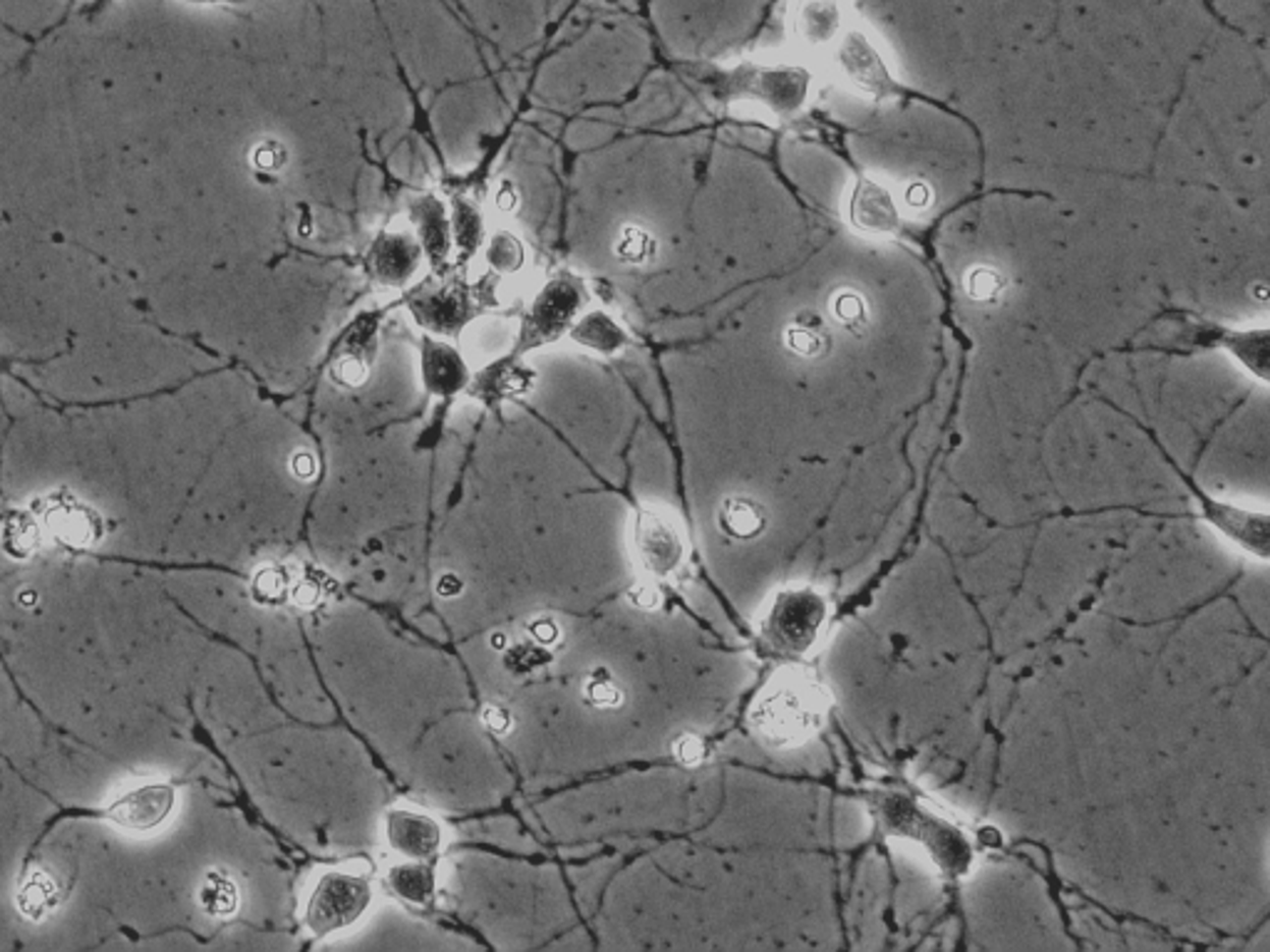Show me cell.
<instances>
[{
    "label": "cell",
    "instance_id": "obj_2",
    "mask_svg": "<svg viewBox=\"0 0 1270 952\" xmlns=\"http://www.w3.org/2000/svg\"><path fill=\"white\" fill-rule=\"evenodd\" d=\"M822 710V694L812 685H782L757 705L755 727L774 746L799 744L819 727Z\"/></svg>",
    "mask_w": 1270,
    "mask_h": 952
},
{
    "label": "cell",
    "instance_id": "obj_1",
    "mask_svg": "<svg viewBox=\"0 0 1270 952\" xmlns=\"http://www.w3.org/2000/svg\"><path fill=\"white\" fill-rule=\"evenodd\" d=\"M827 620V601L814 589L782 591L765 615L762 635L774 653L796 658L817 642Z\"/></svg>",
    "mask_w": 1270,
    "mask_h": 952
},
{
    "label": "cell",
    "instance_id": "obj_27",
    "mask_svg": "<svg viewBox=\"0 0 1270 952\" xmlns=\"http://www.w3.org/2000/svg\"><path fill=\"white\" fill-rule=\"evenodd\" d=\"M293 471L300 479H311L313 474H316V459H313L311 454H295Z\"/></svg>",
    "mask_w": 1270,
    "mask_h": 952
},
{
    "label": "cell",
    "instance_id": "obj_13",
    "mask_svg": "<svg viewBox=\"0 0 1270 952\" xmlns=\"http://www.w3.org/2000/svg\"><path fill=\"white\" fill-rule=\"evenodd\" d=\"M420 261V250L409 238L385 236L380 238L373 250V268L380 281L390 286H400L415 273Z\"/></svg>",
    "mask_w": 1270,
    "mask_h": 952
},
{
    "label": "cell",
    "instance_id": "obj_6",
    "mask_svg": "<svg viewBox=\"0 0 1270 952\" xmlns=\"http://www.w3.org/2000/svg\"><path fill=\"white\" fill-rule=\"evenodd\" d=\"M839 0H794L791 5V27L807 50H824L841 38Z\"/></svg>",
    "mask_w": 1270,
    "mask_h": 952
},
{
    "label": "cell",
    "instance_id": "obj_25",
    "mask_svg": "<svg viewBox=\"0 0 1270 952\" xmlns=\"http://www.w3.org/2000/svg\"><path fill=\"white\" fill-rule=\"evenodd\" d=\"M675 751H677V757H680L682 762L695 764V762H700L705 757V744L700 742L698 737H682L680 742H677Z\"/></svg>",
    "mask_w": 1270,
    "mask_h": 952
},
{
    "label": "cell",
    "instance_id": "obj_24",
    "mask_svg": "<svg viewBox=\"0 0 1270 952\" xmlns=\"http://www.w3.org/2000/svg\"><path fill=\"white\" fill-rule=\"evenodd\" d=\"M618 254L623 256V261H630V264H643V261L651 259L653 238L643 229H625L618 241Z\"/></svg>",
    "mask_w": 1270,
    "mask_h": 952
},
{
    "label": "cell",
    "instance_id": "obj_11",
    "mask_svg": "<svg viewBox=\"0 0 1270 952\" xmlns=\"http://www.w3.org/2000/svg\"><path fill=\"white\" fill-rule=\"evenodd\" d=\"M373 321L361 318L352 325L350 333L345 335L343 347L333 360V378L343 382L347 387H361L370 375V362H373Z\"/></svg>",
    "mask_w": 1270,
    "mask_h": 952
},
{
    "label": "cell",
    "instance_id": "obj_18",
    "mask_svg": "<svg viewBox=\"0 0 1270 952\" xmlns=\"http://www.w3.org/2000/svg\"><path fill=\"white\" fill-rule=\"evenodd\" d=\"M1228 347L1240 357L1258 378L1266 380V362H1268V338L1266 333H1249V335H1228Z\"/></svg>",
    "mask_w": 1270,
    "mask_h": 952
},
{
    "label": "cell",
    "instance_id": "obj_30",
    "mask_svg": "<svg viewBox=\"0 0 1270 952\" xmlns=\"http://www.w3.org/2000/svg\"><path fill=\"white\" fill-rule=\"evenodd\" d=\"M484 715H487V717H484V720H487L489 727L497 729V732H501V729H506V724H509V717H506L504 712L489 710V712H484Z\"/></svg>",
    "mask_w": 1270,
    "mask_h": 952
},
{
    "label": "cell",
    "instance_id": "obj_12",
    "mask_svg": "<svg viewBox=\"0 0 1270 952\" xmlns=\"http://www.w3.org/2000/svg\"><path fill=\"white\" fill-rule=\"evenodd\" d=\"M578 300L581 295L576 286H571L568 281H554L549 288H544V293L539 295L532 311V321L537 333L546 335V338H556L566 328L568 321L576 316Z\"/></svg>",
    "mask_w": 1270,
    "mask_h": 952
},
{
    "label": "cell",
    "instance_id": "obj_14",
    "mask_svg": "<svg viewBox=\"0 0 1270 952\" xmlns=\"http://www.w3.org/2000/svg\"><path fill=\"white\" fill-rule=\"evenodd\" d=\"M720 523L732 539L750 541L767 528V514L757 501L748 499V496H732L722 506Z\"/></svg>",
    "mask_w": 1270,
    "mask_h": 952
},
{
    "label": "cell",
    "instance_id": "obj_8",
    "mask_svg": "<svg viewBox=\"0 0 1270 952\" xmlns=\"http://www.w3.org/2000/svg\"><path fill=\"white\" fill-rule=\"evenodd\" d=\"M387 841L395 851L412 860H427L437 853L442 831L435 819L412 811H392L387 817Z\"/></svg>",
    "mask_w": 1270,
    "mask_h": 952
},
{
    "label": "cell",
    "instance_id": "obj_20",
    "mask_svg": "<svg viewBox=\"0 0 1270 952\" xmlns=\"http://www.w3.org/2000/svg\"><path fill=\"white\" fill-rule=\"evenodd\" d=\"M487 259H489V264H492L494 268H499V271H506V273L516 271V268L521 266L519 241H516L514 236H509V233H497V236L492 238V243H489Z\"/></svg>",
    "mask_w": 1270,
    "mask_h": 952
},
{
    "label": "cell",
    "instance_id": "obj_21",
    "mask_svg": "<svg viewBox=\"0 0 1270 952\" xmlns=\"http://www.w3.org/2000/svg\"><path fill=\"white\" fill-rule=\"evenodd\" d=\"M420 226H423V236L427 248L432 250L435 256H440L444 248H447V219H444V211L437 204H425V216L420 219Z\"/></svg>",
    "mask_w": 1270,
    "mask_h": 952
},
{
    "label": "cell",
    "instance_id": "obj_29",
    "mask_svg": "<svg viewBox=\"0 0 1270 952\" xmlns=\"http://www.w3.org/2000/svg\"><path fill=\"white\" fill-rule=\"evenodd\" d=\"M437 591H440V596H444V598H447V596L452 598V596H457L459 591H462V580H459L457 575H452V573L442 575V580H440V583H437Z\"/></svg>",
    "mask_w": 1270,
    "mask_h": 952
},
{
    "label": "cell",
    "instance_id": "obj_7",
    "mask_svg": "<svg viewBox=\"0 0 1270 952\" xmlns=\"http://www.w3.org/2000/svg\"><path fill=\"white\" fill-rule=\"evenodd\" d=\"M851 224L869 236H891L898 231V209L893 197L876 181L862 179L848 199Z\"/></svg>",
    "mask_w": 1270,
    "mask_h": 952
},
{
    "label": "cell",
    "instance_id": "obj_17",
    "mask_svg": "<svg viewBox=\"0 0 1270 952\" xmlns=\"http://www.w3.org/2000/svg\"><path fill=\"white\" fill-rule=\"evenodd\" d=\"M464 295L452 293V290H444V293L435 295L430 298V303L425 305V313H420V321L430 325V328L440 330V333H447L452 330L454 325H459L464 321Z\"/></svg>",
    "mask_w": 1270,
    "mask_h": 952
},
{
    "label": "cell",
    "instance_id": "obj_10",
    "mask_svg": "<svg viewBox=\"0 0 1270 952\" xmlns=\"http://www.w3.org/2000/svg\"><path fill=\"white\" fill-rule=\"evenodd\" d=\"M423 378L432 395L452 397L462 387H466L470 375H466V365L454 347L427 340L423 355Z\"/></svg>",
    "mask_w": 1270,
    "mask_h": 952
},
{
    "label": "cell",
    "instance_id": "obj_31",
    "mask_svg": "<svg viewBox=\"0 0 1270 952\" xmlns=\"http://www.w3.org/2000/svg\"><path fill=\"white\" fill-rule=\"evenodd\" d=\"M514 204H516L514 193H506V186H504V189H501V193H499V207L501 209H511V207H514Z\"/></svg>",
    "mask_w": 1270,
    "mask_h": 952
},
{
    "label": "cell",
    "instance_id": "obj_4",
    "mask_svg": "<svg viewBox=\"0 0 1270 952\" xmlns=\"http://www.w3.org/2000/svg\"><path fill=\"white\" fill-rule=\"evenodd\" d=\"M176 801L172 784H147L124 791L97 817L112 821L127 831H155L169 819Z\"/></svg>",
    "mask_w": 1270,
    "mask_h": 952
},
{
    "label": "cell",
    "instance_id": "obj_3",
    "mask_svg": "<svg viewBox=\"0 0 1270 952\" xmlns=\"http://www.w3.org/2000/svg\"><path fill=\"white\" fill-rule=\"evenodd\" d=\"M370 905V881L350 874H326L313 888L306 926L313 935H328L352 926Z\"/></svg>",
    "mask_w": 1270,
    "mask_h": 952
},
{
    "label": "cell",
    "instance_id": "obj_15",
    "mask_svg": "<svg viewBox=\"0 0 1270 952\" xmlns=\"http://www.w3.org/2000/svg\"><path fill=\"white\" fill-rule=\"evenodd\" d=\"M387 886L404 903L425 905L435 895V876L425 863L415 860V863L395 865L387 876Z\"/></svg>",
    "mask_w": 1270,
    "mask_h": 952
},
{
    "label": "cell",
    "instance_id": "obj_5",
    "mask_svg": "<svg viewBox=\"0 0 1270 952\" xmlns=\"http://www.w3.org/2000/svg\"><path fill=\"white\" fill-rule=\"evenodd\" d=\"M636 551L643 566L655 575H670L682 561V541L675 526L653 511H643L636 523Z\"/></svg>",
    "mask_w": 1270,
    "mask_h": 952
},
{
    "label": "cell",
    "instance_id": "obj_16",
    "mask_svg": "<svg viewBox=\"0 0 1270 952\" xmlns=\"http://www.w3.org/2000/svg\"><path fill=\"white\" fill-rule=\"evenodd\" d=\"M573 340L598 352H616L625 345V333L608 316L594 313L573 328Z\"/></svg>",
    "mask_w": 1270,
    "mask_h": 952
},
{
    "label": "cell",
    "instance_id": "obj_23",
    "mask_svg": "<svg viewBox=\"0 0 1270 952\" xmlns=\"http://www.w3.org/2000/svg\"><path fill=\"white\" fill-rule=\"evenodd\" d=\"M787 343L791 347V352H796V355L817 357L819 352L824 350V345H827V338H824L822 330H817L814 325H796V328L789 330Z\"/></svg>",
    "mask_w": 1270,
    "mask_h": 952
},
{
    "label": "cell",
    "instance_id": "obj_22",
    "mask_svg": "<svg viewBox=\"0 0 1270 952\" xmlns=\"http://www.w3.org/2000/svg\"><path fill=\"white\" fill-rule=\"evenodd\" d=\"M831 311L836 313V321H839L841 325H846L848 330L867 323V303H864L862 295L851 293V290H844V293L836 295V298L831 300Z\"/></svg>",
    "mask_w": 1270,
    "mask_h": 952
},
{
    "label": "cell",
    "instance_id": "obj_26",
    "mask_svg": "<svg viewBox=\"0 0 1270 952\" xmlns=\"http://www.w3.org/2000/svg\"><path fill=\"white\" fill-rule=\"evenodd\" d=\"M591 699L598 705H611L618 703V692L608 682H598V685L591 687Z\"/></svg>",
    "mask_w": 1270,
    "mask_h": 952
},
{
    "label": "cell",
    "instance_id": "obj_28",
    "mask_svg": "<svg viewBox=\"0 0 1270 952\" xmlns=\"http://www.w3.org/2000/svg\"><path fill=\"white\" fill-rule=\"evenodd\" d=\"M532 632H534V635H537L539 642H554L556 635H558L556 625L549 623V620H539V623H534Z\"/></svg>",
    "mask_w": 1270,
    "mask_h": 952
},
{
    "label": "cell",
    "instance_id": "obj_19",
    "mask_svg": "<svg viewBox=\"0 0 1270 952\" xmlns=\"http://www.w3.org/2000/svg\"><path fill=\"white\" fill-rule=\"evenodd\" d=\"M1002 286H1005V283H1002L1000 273L993 271V268H976V271L968 273V278H965L968 295H971L973 300H978V303H988V300L1000 298Z\"/></svg>",
    "mask_w": 1270,
    "mask_h": 952
},
{
    "label": "cell",
    "instance_id": "obj_9",
    "mask_svg": "<svg viewBox=\"0 0 1270 952\" xmlns=\"http://www.w3.org/2000/svg\"><path fill=\"white\" fill-rule=\"evenodd\" d=\"M839 58L846 75L857 85H862L864 90L879 97L891 93V79H888L884 60L879 58L874 45L862 33H848V36H844L839 48Z\"/></svg>",
    "mask_w": 1270,
    "mask_h": 952
}]
</instances>
